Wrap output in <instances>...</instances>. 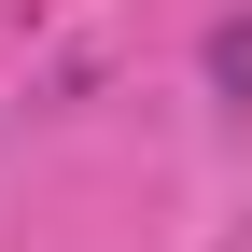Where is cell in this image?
<instances>
[{"label":"cell","instance_id":"6da1fadb","mask_svg":"<svg viewBox=\"0 0 252 252\" xmlns=\"http://www.w3.org/2000/svg\"><path fill=\"white\" fill-rule=\"evenodd\" d=\"M210 84H252V28H210Z\"/></svg>","mask_w":252,"mask_h":252}]
</instances>
